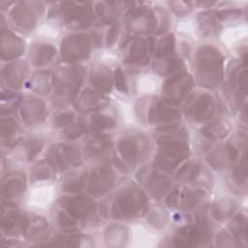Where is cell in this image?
Returning a JSON list of instances; mask_svg holds the SVG:
<instances>
[{"label": "cell", "mask_w": 248, "mask_h": 248, "mask_svg": "<svg viewBox=\"0 0 248 248\" xmlns=\"http://www.w3.org/2000/svg\"><path fill=\"white\" fill-rule=\"evenodd\" d=\"M188 148L181 140H163L158 154V164L163 168L171 169L187 156Z\"/></svg>", "instance_id": "obj_1"}, {"label": "cell", "mask_w": 248, "mask_h": 248, "mask_svg": "<svg viewBox=\"0 0 248 248\" xmlns=\"http://www.w3.org/2000/svg\"><path fill=\"white\" fill-rule=\"evenodd\" d=\"M143 198V194L136 189H126L123 193H120L117 196V201H115L120 216L133 217L144 205Z\"/></svg>", "instance_id": "obj_2"}, {"label": "cell", "mask_w": 248, "mask_h": 248, "mask_svg": "<svg viewBox=\"0 0 248 248\" xmlns=\"http://www.w3.org/2000/svg\"><path fill=\"white\" fill-rule=\"evenodd\" d=\"M209 230L205 227L183 228L177 233L175 242L179 246L202 245L209 238Z\"/></svg>", "instance_id": "obj_3"}, {"label": "cell", "mask_w": 248, "mask_h": 248, "mask_svg": "<svg viewBox=\"0 0 248 248\" xmlns=\"http://www.w3.org/2000/svg\"><path fill=\"white\" fill-rule=\"evenodd\" d=\"M192 79L185 74H180L171 78L165 84V93L169 99L180 102L181 98L192 88Z\"/></svg>", "instance_id": "obj_4"}, {"label": "cell", "mask_w": 248, "mask_h": 248, "mask_svg": "<svg viewBox=\"0 0 248 248\" xmlns=\"http://www.w3.org/2000/svg\"><path fill=\"white\" fill-rule=\"evenodd\" d=\"M98 175L101 179L97 180V179L91 178L90 187L93 189V191H97L102 195L105 190H108V188L111 187L110 185L112 184V175H111V171L108 169L100 170Z\"/></svg>", "instance_id": "obj_5"}, {"label": "cell", "mask_w": 248, "mask_h": 248, "mask_svg": "<svg viewBox=\"0 0 248 248\" xmlns=\"http://www.w3.org/2000/svg\"><path fill=\"white\" fill-rule=\"evenodd\" d=\"M148 46H151L148 42L139 40L134 43L133 47L131 48V54H130V61L133 63H140L144 62V60L147 59V48Z\"/></svg>", "instance_id": "obj_6"}, {"label": "cell", "mask_w": 248, "mask_h": 248, "mask_svg": "<svg viewBox=\"0 0 248 248\" xmlns=\"http://www.w3.org/2000/svg\"><path fill=\"white\" fill-rule=\"evenodd\" d=\"M22 177L14 175L7 179L6 183H3V194L7 197L11 195H17L22 190Z\"/></svg>", "instance_id": "obj_7"}, {"label": "cell", "mask_w": 248, "mask_h": 248, "mask_svg": "<svg viewBox=\"0 0 248 248\" xmlns=\"http://www.w3.org/2000/svg\"><path fill=\"white\" fill-rule=\"evenodd\" d=\"M115 83L116 86L119 90L124 91L126 85H125V81H124V78H123V74L120 71V69H117L115 72Z\"/></svg>", "instance_id": "obj_8"}]
</instances>
